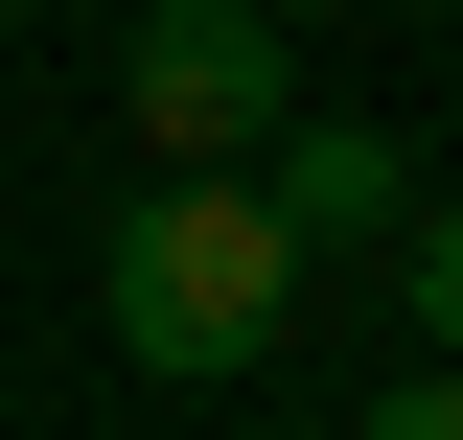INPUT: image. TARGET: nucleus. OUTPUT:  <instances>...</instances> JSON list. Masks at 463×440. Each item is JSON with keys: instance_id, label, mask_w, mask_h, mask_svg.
Instances as JSON below:
<instances>
[{"instance_id": "5", "label": "nucleus", "mask_w": 463, "mask_h": 440, "mask_svg": "<svg viewBox=\"0 0 463 440\" xmlns=\"http://www.w3.org/2000/svg\"><path fill=\"white\" fill-rule=\"evenodd\" d=\"M347 440H463V371H394V394H371Z\"/></svg>"}, {"instance_id": "2", "label": "nucleus", "mask_w": 463, "mask_h": 440, "mask_svg": "<svg viewBox=\"0 0 463 440\" xmlns=\"http://www.w3.org/2000/svg\"><path fill=\"white\" fill-rule=\"evenodd\" d=\"M116 93H139V186H255V139L301 116V47L279 0H139Z\"/></svg>"}, {"instance_id": "3", "label": "nucleus", "mask_w": 463, "mask_h": 440, "mask_svg": "<svg viewBox=\"0 0 463 440\" xmlns=\"http://www.w3.org/2000/svg\"><path fill=\"white\" fill-rule=\"evenodd\" d=\"M255 209H279V255H394L417 163L371 139V116H279V139H255Z\"/></svg>"}, {"instance_id": "4", "label": "nucleus", "mask_w": 463, "mask_h": 440, "mask_svg": "<svg viewBox=\"0 0 463 440\" xmlns=\"http://www.w3.org/2000/svg\"><path fill=\"white\" fill-rule=\"evenodd\" d=\"M394 301H417V371H463V209L394 232Z\"/></svg>"}, {"instance_id": "1", "label": "nucleus", "mask_w": 463, "mask_h": 440, "mask_svg": "<svg viewBox=\"0 0 463 440\" xmlns=\"http://www.w3.org/2000/svg\"><path fill=\"white\" fill-rule=\"evenodd\" d=\"M93 325H116V371L232 394L255 348L301 325V255H279V209H255V186H139V209H116V255H93Z\"/></svg>"}]
</instances>
